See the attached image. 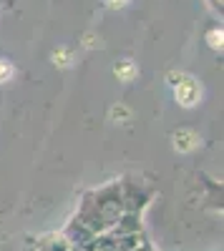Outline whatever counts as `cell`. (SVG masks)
Masks as SVG:
<instances>
[{
  "mask_svg": "<svg viewBox=\"0 0 224 251\" xmlns=\"http://www.w3.org/2000/svg\"><path fill=\"white\" fill-rule=\"evenodd\" d=\"M134 73H136V66H134L131 60H126L124 66H116V75H118L121 80H131Z\"/></svg>",
  "mask_w": 224,
  "mask_h": 251,
  "instance_id": "cell-3",
  "label": "cell"
},
{
  "mask_svg": "<svg viewBox=\"0 0 224 251\" xmlns=\"http://www.w3.org/2000/svg\"><path fill=\"white\" fill-rule=\"evenodd\" d=\"M176 100L181 103V106H194V103L199 100V86L194 78H181L176 83Z\"/></svg>",
  "mask_w": 224,
  "mask_h": 251,
  "instance_id": "cell-1",
  "label": "cell"
},
{
  "mask_svg": "<svg viewBox=\"0 0 224 251\" xmlns=\"http://www.w3.org/2000/svg\"><path fill=\"white\" fill-rule=\"evenodd\" d=\"M174 138H176V149H181V151H189L194 146V133H189V131H181Z\"/></svg>",
  "mask_w": 224,
  "mask_h": 251,
  "instance_id": "cell-2",
  "label": "cell"
},
{
  "mask_svg": "<svg viewBox=\"0 0 224 251\" xmlns=\"http://www.w3.org/2000/svg\"><path fill=\"white\" fill-rule=\"evenodd\" d=\"M13 73H15L13 63H8V60H0V83H8V80L13 78Z\"/></svg>",
  "mask_w": 224,
  "mask_h": 251,
  "instance_id": "cell-4",
  "label": "cell"
},
{
  "mask_svg": "<svg viewBox=\"0 0 224 251\" xmlns=\"http://www.w3.org/2000/svg\"><path fill=\"white\" fill-rule=\"evenodd\" d=\"M109 3H111L113 8H118V5H126V3H129V0H109Z\"/></svg>",
  "mask_w": 224,
  "mask_h": 251,
  "instance_id": "cell-5",
  "label": "cell"
}]
</instances>
